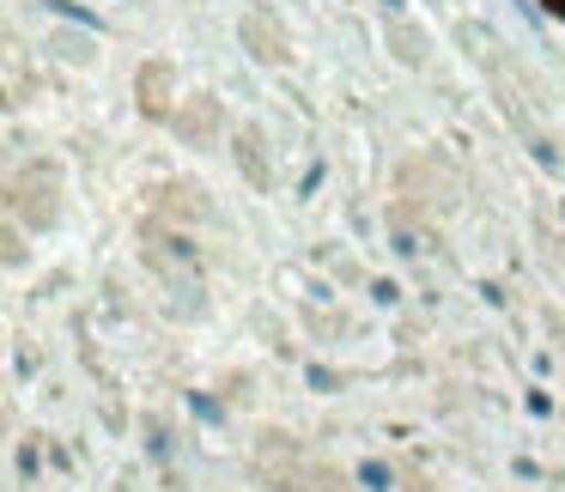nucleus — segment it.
Instances as JSON below:
<instances>
[{"mask_svg":"<svg viewBox=\"0 0 565 492\" xmlns=\"http://www.w3.org/2000/svg\"><path fill=\"white\" fill-rule=\"evenodd\" d=\"M359 480H365L371 492H383V486H390V468H383V462H365V468H359Z\"/></svg>","mask_w":565,"mask_h":492,"instance_id":"obj_1","label":"nucleus"},{"mask_svg":"<svg viewBox=\"0 0 565 492\" xmlns=\"http://www.w3.org/2000/svg\"><path fill=\"white\" fill-rule=\"evenodd\" d=\"M553 7H559V13H565V0H553Z\"/></svg>","mask_w":565,"mask_h":492,"instance_id":"obj_2","label":"nucleus"}]
</instances>
